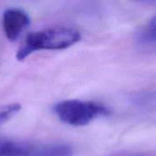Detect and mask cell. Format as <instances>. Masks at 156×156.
Returning a JSON list of instances; mask_svg holds the SVG:
<instances>
[{"label": "cell", "instance_id": "cell-1", "mask_svg": "<svg viewBox=\"0 0 156 156\" xmlns=\"http://www.w3.org/2000/svg\"><path fill=\"white\" fill-rule=\"evenodd\" d=\"M80 39V33L69 27H50L29 33L20 48L16 58L23 61L27 57L40 50L66 49Z\"/></svg>", "mask_w": 156, "mask_h": 156}, {"label": "cell", "instance_id": "cell-2", "mask_svg": "<svg viewBox=\"0 0 156 156\" xmlns=\"http://www.w3.org/2000/svg\"><path fill=\"white\" fill-rule=\"evenodd\" d=\"M53 111L62 122L75 127L87 125L99 117L110 114V110L105 105L96 101L81 100L59 101L54 106Z\"/></svg>", "mask_w": 156, "mask_h": 156}, {"label": "cell", "instance_id": "cell-3", "mask_svg": "<svg viewBox=\"0 0 156 156\" xmlns=\"http://www.w3.org/2000/svg\"><path fill=\"white\" fill-rule=\"evenodd\" d=\"M29 24L30 17L28 14L21 8H8L2 16L3 31L5 37L11 42L16 41Z\"/></svg>", "mask_w": 156, "mask_h": 156}, {"label": "cell", "instance_id": "cell-4", "mask_svg": "<svg viewBox=\"0 0 156 156\" xmlns=\"http://www.w3.org/2000/svg\"><path fill=\"white\" fill-rule=\"evenodd\" d=\"M34 150L29 143L0 138V156H29Z\"/></svg>", "mask_w": 156, "mask_h": 156}, {"label": "cell", "instance_id": "cell-5", "mask_svg": "<svg viewBox=\"0 0 156 156\" xmlns=\"http://www.w3.org/2000/svg\"><path fill=\"white\" fill-rule=\"evenodd\" d=\"M73 148L66 144H54L34 150L29 156H72Z\"/></svg>", "mask_w": 156, "mask_h": 156}, {"label": "cell", "instance_id": "cell-6", "mask_svg": "<svg viewBox=\"0 0 156 156\" xmlns=\"http://www.w3.org/2000/svg\"><path fill=\"white\" fill-rule=\"evenodd\" d=\"M139 39L144 43L156 42V16H154L143 28L139 35Z\"/></svg>", "mask_w": 156, "mask_h": 156}, {"label": "cell", "instance_id": "cell-7", "mask_svg": "<svg viewBox=\"0 0 156 156\" xmlns=\"http://www.w3.org/2000/svg\"><path fill=\"white\" fill-rule=\"evenodd\" d=\"M20 110L21 106L18 103H11L0 107V126L15 117Z\"/></svg>", "mask_w": 156, "mask_h": 156}, {"label": "cell", "instance_id": "cell-8", "mask_svg": "<svg viewBox=\"0 0 156 156\" xmlns=\"http://www.w3.org/2000/svg\"><path fill=\"white\" fill-rule=\"evenodd\" d=\"M112 156H154L151 154L147 153H141V152H124V153H119Z\"/></svg>", "mask_w": 156, "mask_h": 156}]
</instances>
